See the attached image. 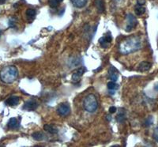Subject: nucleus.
<instances>
[{
  "label": "nucleus",
  "instance_id": "1",
  "mask_svg": "<svg viewBox=\"0 0 158 147\" xmlns=\"http://www.w3.org/2000/svg\"><path fill=\"white\" fill-rule=\"evenodd\" d=\"M142 48V40L139 36H133L121 42L118 49L121 54L128 55L140 50Z\"/></svg>",
  "mask_w": 158,
  "mask_h": 147
},
{
  "label": "nucleus",
  "instance_id": "2",
  "mask_svg": "<svg viewBox=\"0 0 158 147\" xmlns=\"http://www.w3.org/2000/svg\"><path fill=\"white\" fill-rule=\"evenodd\" d=\"M18 77V70L15 66H4L0 70V79L1 81L6 84L15 82Z\"/></svg>",
  "mask_w": 158,
  "mask_h": 147
},
{
  "label": "nucleus",
  "instance_id": "3",
  "mask_svg": "<svg viewBox=\"0 0 158 147\" xmlns=\"http://www.w3.org/2000/svg\"><path fill=\"white\" fill-rule=\"evenodd\" d=\"M84 108L89 112H94L98 108V102L94 94H89L83 102Z\"/></svg>",
  "mask_w": 158,
  "mask_h": 147
},
{
  "label": "nucleus",
  "instance_id": "4",
  "mask_svg": "<svg viewBox=\"0 0 158 147\" xmlns=\"http://www.w3.org/2000/svg\"><path fill=\"white\" fill-rule=\"evenodd\" d=\"M138 25V21L136 18L132 14H128L127 15V25H126V32H131L133 30L136 25Z\"/></svg>",
  "mask_w": 158,
  "mask_h": 147
},
{
  "label": "nucleus",
  "instance_id": "5",
  "mask_svg": "<svg viewBox=\"0 0 158 147\" xmlns=\"http://www.w3.org/2000/svg\"><path fill=\"white\" fill-rule=\"evenodd\" d=\"M57 112L61 116H67L70 113V107L68 103H61L57 108Z\"/></svg>",
  "mask_w": 158,
  "mask_h": 147
},
{
  "label": "nucleus",
  "instance_id": "6",
  "mask_svg": "<svg viewBox=\"0 0 158 147\" xmlns=\"http://www.w3.org/2000/svg\"><path fill=\"white\" fill-rule=\"evenodd\" d=\"M111 40H112V37H111V35L110 32H108V34H106L105 36H102L99 39V43L101 44V46L104 48H108V47L110 46V44H111Z\"/></svg>",
  "mask_w": 158,
  "mask_h": 147
},
{
  "label": "nucleus",
  "instance_id": "7",
  "mask_svg": "<svg viewBox=\"0 0 158 147\" xmlns=\"http://www.w3.org/2000/svg\"><path fill=\"white\" fill-rule=\"evenodd\" d=\"M38 108V103L35 100H29L26 101L23 106V109L28 111H35Z\"/></svg>",
  "mask_w": 158,
  "mask_h": 147
},
{
  "label": "nucleus",
  "instance_id": "8",
  "mask_svg": "<svg viewBox=\"0 0 158 147\" xmlns=\"http://www.w3.org/2000/svg\"><path fill=\"white\" fill-rule=\"evenodd\" d=\"M108 77L111 81L116 82L118 78V71L115 66H111L108 70Z\"/></svg>",
  "mask_w": 158,
  "mask_h": 147
},
{
  "label": "nucleus",
  "instance_id": "9",
  "mask_svg": "<svg viewBox=\"0 0 158 147\" xmlns=\"http://www.w3.org/2000/svg\"><path fill=\"white\" fill-rule=\"evenodd\" d=\"M85 73V69L83 67H81V68L77 69L72 74V81L74 82H77L80 80V78H81V76L84 74Z\"/></svg>",
  "mask_w": 158,
  "mask_h": 147
},
{
  "label": "nucleus",
  "instance_id": "10",
  "mask_svg": "<svg viewBox=\"0 0 158 147\" xmlns=\"http://www.w3.org/2000/svg\"><path fill=\"white\" fill-rule=\"evenodd\" d=\"M151 66H152V63L147 61H143L138 65V70L140 72H146L150 70Z\"/></svg>",
  "mask_w": 158,
  "mask_h": 147
},
{
  "label": "nucleus",
  "instance_id": "11",
  "mask_svg": "<svg viewBox=\"0 0 158 147\" xmlns=\"http://www.w3.org/2000/svg\"><path fill=\"white\" fill-rule=\"evenodd\" d=\"M19 127H20V124L19 122H18V119L15 118V117L10 119L7 124V128H9V129H11V130L18 129V128H19Z\"/></svg>",
  "mask_w": 158,
  "mask_h": 147
},
{
  "label": "nucleus",
  "instance_id": "12",
  "mask_svg": "<svg viewBox=\"0 0 158 147\" xmlns=\"http://www.w3.org/2000/svg\"><path fill=\"white\" fill-rule=\"evenodd\" d=\"M20 101V98L17 96H11L9 98H7L6 100L5 101V104L6 105H9V106H15V105H18V103Z\"/></svg>",
  "mask_w": 158,
  "mask_h": 147
},
{
  "label": "nucleus",
  "instance_id": "13",
  "mask_svg": "<svg viewBox=\"0 0 158 147\" xmlns=\"http://www.w3.org/2000/svg\"><path fill=\"white\" fill-rule=\"evenodd\" d=\"M72 4L77 8H83L86 5L88 0H70Z\"/></svg>",
  "mask_w": 158,
  "mask_h": 147
},
{
  "label": "nucleus",
  "instance_id": "14",
  "mask_svg": "<svg viewBox=\"0 0 158 147\" xmlns=\"http://www.w3.org/2000/svg\"><path fill=\"white\" fill-rule=\"evenodd\" d=\"M44 129L46 131H48V133H50V134H52V135L56 134L58 132L57 128L55 126L51 125V124H46V125L44 126Z\"/></svg>",
  "mask_w": 158,
  "mask_h": 147
},
{
  "label": "nucleus",
  "instance_id": "15",
  "mask_svg": "<svg viewBox=\"0 0 158 147\" xmlns=\"http://www.w3.org/2000/svg\"><path fill=\"white\" fill-rule=\"evenodd\" d=\"M125 120H126V111H124L123 109H121L119 113H118L116 116L117 122L119 123V124H122V123H123L125 121Z\"/></svg>",
  "mask_w": 158,
  "mask_h": 147
},
{
  "label": "nucleus",
  "instance_id": "16",
  "mask_svg": "<svg viewBox=\"0 0 158 147\" xmlns=\"http://www.w3.org/2000/svg\"><path fill=\"white\" fill-rule=\"evenodd\" d=\"M135 15H138V16H142V15L145 14L146 12V8L144 7L143 6H140V5H138L135 7Z\"/></svg>",
  "mask_w": 158,
  "mask_h": 147
},
{
  "label": "nucleus",
  "instance_id": "17",
  "mask_svg": "<svg viewBox=\"0 0 158 147\" xmlns=\"http://www.w3.org/2000/svg\"><path fill=\"white\" fill-rule=\"evenodd\" d=\"M32 137L34 138L35 140H36V141H42V140L45 138L44 135L42 132H40V131H37V132L33 133L32 135Z\"/></svg>",
  "mask_w": 158,
  "mask_h": 147
},
{
  "label": "nucleus",
  "instance_id": "18",
  "mask_svg": "<svg viewBox=\"0 0 158 147\" xmlns=\"http://www.w3.org/2000/svg\"><path fill=\"white\" fill-rule=\"evenodd\" d=\"M96 6L98 10L99 13H103L104 11V4L103 0H97L96 1Z\"/></svg>",
  "mask_w": 158,
  "mask_h": 147
},
{
  "label": "nucleus",
  "instance_id": "19",
  "mask_svg": "<svg viewBox=\"0 0 158 147\" xmlns=\"http://www.w3.org/2000/svg\"><path fill=\"white\" fill-rule=\"evenodd\" d=\"M108 89L111 91H114V90H116L117 89H118V85L116 84L115 82L111 81L108 83Z\"/></svg>",
  "mask_w": 158,
  "mask_h": 147
},
{
  "label": "nucleus",
  "instance_id": "20",
  "mask_svg": "<svg viewBox=\"0 0 158 147\" xmlns=\"http://www.w3.org/2000/svg\"><path fill=\"white\" fill-rule=\"evenodd\" d=\"M62 2H63V0H48V3L51 8H56Z\"/></svg>",
  "mask_w": 158,
  "mask_h": 147
},
{
  "label": "nucleus",
  "instance_id": "21",
  "mask_svg": "<svg viewBox=\"0 0 158 147\" xmlns=\"http://www.w3.org/2000/svg\"><path fill=\"white\" fill-rule=\"evenodd\" d=\"M36 15V12L34 9H28L26 11V15L29 18H33Z\"/></svg>",
  "mask_w": 158,
  "mask_h": 147
},
{
  "label": "nucleus",
  "instance_id": "22",
  "mask_svg": "<svg viewBox=\"0 0 158 147\" xmlns=\"http://www.w3.org/2000/svg\"><path fill=\"white\" fill-rule=\"evenodd\" d=\"M153 117H152V116L148 117L147 120H146V126H147V127H149V126H151L152 124H153Z\"/></svg>",
  "mask_w": 158,
  "mask_h": 147
},
{
  "label": "nucleus",
  "instance_id": "23",
  "mask_svg": "<svg viewBox=\"0 0 158 147\" xmlns=\"http://www.w3.org/2000/svg\"><path fill=\"white\" fill-rule=\"evenodd\" d=\"M153 138L155 139V141H156V142H158V127L155 128L154 131H153Z\"/></svg>",
  "mask_w": 158,
  "mask_h": 147
},
{
  "label": "nucleus",
  "instance_id": "24",
  "mask_svg": "<svg viewBox=\"0 0 158 147\" xmlns=\"http://www.w3.org/2000/svg\"><path fill=\"white\" fill-rule=\"evenodd\" d=\"M117 108H115V107H114V106H111V107H110L109 108V112L110 113H115V111H116Z\"/></svg>",
  "mask_w": 158,
  "mask_h": 147
},
{
  "label": "nucleus",
  "instance_id": "25",
  "mask_svg": "<svg viewBox=\"0 0 158 147\" xmlns=\"http://www.w3.org/2000/svg\"><path fill=\"white\" fill-rule=\"evenodd\" d=\"M137 3H138V5L143 6L146 3V0H138V1H137Z\"/></svg>",
  "mask_w": 158,
  "mask_h": 147
},
{
  "label": "nucleus",
  "instance_id": "26",
  "mask_svg": "<svg viewBox=\"0 0 158 147\" xmlns=\"http://www.w3.org/2000/svg\"><path fill=\"white\" fill-rule=\"evenodd\" d=\"M107 119H108V120H111V116H107Z\"/></svg>",
  "mask_w": 158,
  "mask_h": 147
},
{
  "label": "nucleus",
  "instance_id": "27",
  "mask_svg": "<svg viewBox=\"0 0 158 147\" xmlns=\"http://www.w3.org/2000/svg\"><path fill=\"white\" fill-rule=\"evenodd\" d=\"M155 90H156V91H158V84H157V85H156V86H155Z\"/></svg>",
  "mask_w": 158,
  "mask_h": 147
},
{
  "label": "nucleus",
  "instance_id": "28",
  "mask_svg": "<svg viewBox=\"0 0 158 147\" xmlns=\"http://www.w3.org/2000/svg\"><path fill=\"white\" fill-rule=\"evenodd\" d=\"M114 1H115V2H121L122 0H114Z\"/></svg>",
  "mask_w": 158,
  "mask_h": 147
},
{
  "label": "nucleus",
  "instance_id": "29",
  "mask_svg": "<svg viewBox=\"0 0 158 147\" xmlns=\"http://www.w3.org/2000/svg\"><path fill=\"white\" fill-rule=\"evenodd\" d=\"M0 37H1V31H0Z\"/></svg>",
  "mask_w": 158,
  "mask_h": 147
},
{
  "label": "nucleus",
  "instance_id": "30",
  "mask_svg": "<svg viewBox=\"0 0 158 147\" xmlns=\"http://www.w3.org/2000/svg\"><path fill=\"white\" fill-rule=\"evenodd\" d=\"M0 1H4V0H0Z\"/></svg>",
  "mask_w": 158,
  "mask_h": 147
}]
</instances>
